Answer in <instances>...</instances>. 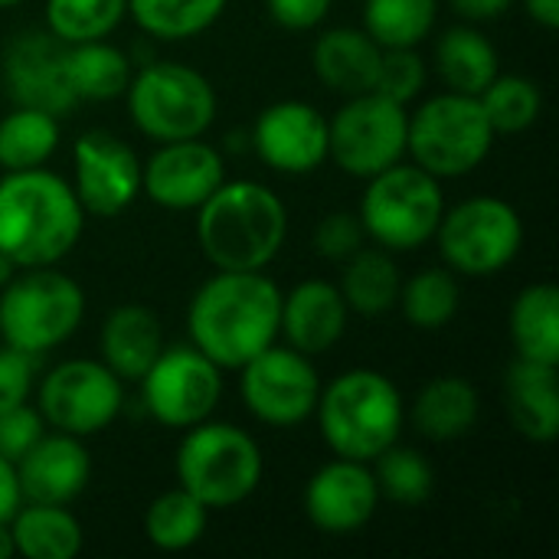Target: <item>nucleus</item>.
I'll use <instances>...</instances> for the list:
<instances>
[{
  "instance_id": "f257e3e1",
  "label": "nucleus",
  "mask_w": 559,
  "mask_h": 559,
  "mask_svg": "<svg viewBox=\"0 0 559 559\" xmlns=\"http://www.w3.org/2000/svg\"><path fill=\"white\" fill-rule=\"evenodd\" d=\"M282 288L265 272H216L190 298L187 334L219 370H239L278 341Z\"/></svg>"
},
{
  "instance_id": "f03ea898",
  "label": "nucleus",
  "mask_w": 559,
  "mask_h": 559,
  "mask_svg": "<svg viewBox=\"0 0 559 559\" xmlns=\"http://www.w3.org/2000/svg\"><path fill=\"white\" fill-rule=\"evenodd\" d=\"M85 210L72 183L46 167L3 170L0 177V252L16 269L62 262L85 233Z\"/></svg>"
},
{
  "instance_id": "7ed1b4c3",
  "label": "nucleus",
  "mask_w": 559,
  "mask_h": 559,
  "mask_svg": "<svg viewBox=\"0 0 559 559\" xmlns=\"http://www.w3.org/2000/svg\"><path fill=\"white\" fill-rule=\"evenodd\" d=\"M285 239L288 210L259 180H223L197 210V242L216 272H265Z\"/></svg>"
},
{
  "instance_id": "20e7f679",
  "label": "nucleus",
  "mask_w": 559,
  "mask_h": 559,
  "mask_svg": "<svg viewBox=\"0 0 559 559\" xmlns=\"http://www.w3.org/2000/svg\"><path fill=\"white\" fill-rule=\"evenodd\" d=\"M318 432L337 459L373 462L403 436L406 406L400 386L370 367L344 370L331 383H321L314 406Z\"/></svg>"
},
{
  "instance_id": "39448f33",
  "label": "nucleus",
  "mask_w": 559,
  "mask_h": 559,
  "mask_svg": "<svg viewBox=\"0 0 559 559\" xmlns=\"http://www.w3.org/2000/svg\"><path fill=\"white\" fill-rule=\"evenodd\" d=\"M174 472L177 485L190 491L206 511H229L259 491L265 459L259 442L242 426L206 419L183 429Z\"/></svg>"
},
{
  "instance_id": "423d86ee",
  "label": "nucleus",
  "mask_w": 559,
  "mask_h": 559,
  "mask_svg": "<svg viewBox=\"0 0 559 559\" xmlns=\"http://www.w3.org/2000/svg\"><path fill=\"white\" fill-rule=\"evenodd\" d=\"M121 98L128 102L131 124L154 144L203 138L219 111L213 82L200 69L174 59L144 62Z\"/></svg>"
},
{
  "instance_id": "0eeeda50",
  "label": "nucleus",
  "mask_w": 559,
  "mask_h": 559,
  "mask_svg": "<svg viewBox=\"0 0 559 559\" xmlns=\"http://www.w3.org/2000/svg\"><path fill=\"white\" fill-rule=\"evenodd\" d=\"M82 321L85 292L72 275L56 272V265L16 269L0 288V344L29 357L62 347Z\"/></svg>"
},
{
  "instance_id": "6e6552de",
  "label": "nucleus",
  "mask_w": 559,
  "mask_h": 559,
  "mask_svg": "<svg viewBox=\"0 0 559 559\" xmlns=\"http://www.w3.org/2000/svg\"><path fill=\"white\" fill-rule=\"evenodd\" d=\"M498 134L485 118L478 95L439 92L409 111L406 124V157L439 180H459L475 174Z\"/></svg>"
},
{
  "instance_id": "1a4fd4ad",
  "label": "nucleus",
  "mask_w": 559,
  "mask_h": 559,
  "mask_svg": "<svg viewBox=\"0 0 559 559\" xmlns=\"http://www.w3.org/2000/svg\"><path fill=\"white\" fill-rule=\"evenodd\" d=\"M445 213L442 180L400 160L367 180L357 216L373 246L386 252H416L429 246Z\"/></svg>"
},
{
  "instance_id": "9d476101",
  "label": "nucleus",
  "mask_w": 559,
  "mask_h": 559,
  "mask_svg": "<svg viewBox=\"0 0 559 559\" xmlns=\"http://www.w3.org/2000/svg\"><path fill=\"white\" fill-rule=\"evenodd\" d=\"M442 262L465 278H491L504 272L524 249V219L501 197H468L445 206L439 229Z\"/></svg>"
},
{
  "instance_id": "9b49d317",
  "label": "nucleus",
  "mask_w": 559,
  "mask_h": 559,
  "mask_svg": "<svg viewBox=\"0 0 559 559\" xmlns=\"http://www.w3.org/2000/svg\"><path fill=\"white\" fill-rule=\"evenodd\" d=\"M406 105L380 92L347 95V102L328 118V160L347 177L370 180L406 160Z\"/></svg>"
},
{
  "instance_id": "f8f14e48",
  "label": "nucleus",
  "mask_w": 559,
  "mask_h": 559,
  "mask_svg": "<svg viewBox=\"0 0 559 559\" xmlns=\"http://www.w3.org/2000/svg\"><path fill=\"white\" fill-rule=\"evenodd\" d=\"M33 390L46 429L75 439L105 432L124 409V383L102 360L88 357L56 364Z\"/></svg>"
},
{
  "instance_id": "ddd939ff",
  "label": "nucleus",
  "mask_w": 559,
  "mask_h": 559,
  "mask_svg": "<svg viewBox=\"0 0 559 559\" xmlns=\"http://www.w3.org/2000/svg\"><path fill=\"white\" fill-rule=\"evenodd\" d=\"M138 383L147 416L167 429L213 419L223 400V370L193 344L164 347Z\"/></svg>"
},
{
  "instance_id": "4468645a",
  "label": "nucleus",
  "mask_w": 559,
  "mask_h": 559,
  "mask_svg": "<svg viewBox=\"0 0 559 559\" xmlns=\"http://www.w3.org/2000/svg\"><path fill=\"white\" fill-rule=\"evenodd\" d=\"M239 393L252 419L272 429H295L314 416L321 377L314 357L282 347L278 341L239 367Z\"/></svg>"
},
{
  "instance_id": "2eb2a0df",
  "label": "nucleus",
  "mask_w": 559,
  "mask_h": 559,
  "mask_svg": "<svg viewBox=\"0 0 559 559\" xmlns=\"http://www.w3.org/2000/svg\"><path fill=\"white\" fill-rule=\"evenodd\" d=\"M69 183L85 216L115 219L141 197V157L111 131H85L72 144Z\"/></svg>"
},
{
  "instance_id": "dca6fc26",
  "label": "nucleus",
  "mask_w": 559,
  "mask_h": 559,
  "mask_svg": "<svg viewBox=\"0 0 559 559\" xmlns=\"http://www.w3.org/2000/svg\"><path fill=\"white\" fill-rule=\"evenodd\" d=\"M226 180L219 147L203 138L167 141L141 164V193L170 213H197L210 193Z\"/></svg>"
},
{
  "instance_id": "f3484780",
  "label": "nucleus",
  "mask_w": 559,
  "mask_h": 559,
  "mask_svg": "<svg viewBox=\"0 0 559 559\" xmlns=\"http://www.w3.org/2000/svg\"><path fill=\"white\" fill-rule=\"evenodd\" d=\"M252 147L275 174L308 177L328 160V118L298 98L265 105L252 124Z\"/></svg>"
},
{
  "instance_id": "a211bd4d",
  "label": "nucleus",
  "mask_w": 559,
  "mask_h": 559,
  "mask_svg": "<svg viewBox=\"0 0 559 559\" xmlns=\"http://www.w3.org/2000/svg\"><path fill=\"white\" fill-rule=\"evenodd\" d=\"M380 488L367 462L331 459L305 485V514L328 537L360 534L380 508Z\"/></svg>"
},
{
  "instance_id": "6ab92c4d",
  "label": "nucleus",
  "mask_w": 559,
  "mask_h": 559,
  "mask_svg": "<svg viewBox=\"0 0 559 559\" xmlns=\"http://www.w3.org/2000/svg\"><path fill=\"white\" fill-rule=\"evenodd\" d=\"M62 49L66 46L46 29H29L7 43L3 82L16 105L43 108L56 118L69 115L79 105L62 75Z\"/></svg>"
},
{
  "instance_id": "aec40b11",
  "label": "nucleus",
  "mask_w": 559,
  "mask_h": 559,
  "mask_svg": "<svg viewBox=\"0 0 559 559\" xmlns=\"http://www.w3.org/2000/svg\"><path fill=\"white\" fill-rule=\"evenodd\" d=\"M16 481L23 501L72 504L92 481V455L85 449V439L56 429L43 432L16 462Z\"/></svg>"
},
{
  "instance_id": "412c9836",
  "label": "nucleus",
  "mask_w": 559,
  "mask_h": 559,
  "mask_svg": "<svg viewBox=\"0 0 559 559\" xmlns=\"http://www.w3.org/2000/svg\"><path fill=\"white\" fill-rule=\"evenodd\" d=\"M350 308L334 282L305 278L282 295L278 337L305 357L328 354L347 331Z\"/></svg>"
},
{
  "instance_id": "4be33fe9",
  "label": "nucleus",
  "mask_w": 559,
  "mask_h": 559,
  "mask_svg": "<svg viewBox=\"0 0 559 559\" xmlns=\"http://www.w3.org/2000/svg\"><path fill=\"white\" fill-rule=\"evenodd\" d=\"M98 350H102V364L121 383H138L164 350L160 318L144 305H118L102 321Z\"/></svg>"
},
{
  "instance_id": "5701e85b",
  "label": "nucleus",
  "mask_w": 559,
  "mask_h": 559,
  "mask_svg": "<svg viewBox=\"0 0 559 559\" xmlns=\"http://www.w3.org/2000/svg\"><path fill=\"white\" fill-rule=\"evenodd\" d=\"M559 367L518 357L504 373V406L514 429L537 445L559 436Z\"/></svg>"
},
{
  "instance_id": "b1692460",
  "label": "nucleus",
  "mask_w": 559,
  "mask_h": 559,
  "mask_svg": "<svg viewBox=\"0 0 559 559\" xmlns=\"http://www.w3.org/2000/svg\"><path fill=\"white\" fill-rule=\"evenodd\" d=\"M383 46L364 26H334L324 29L311 46V69L318 82H324L337 95L370 92L377 82Z\"/></svg>"
},
{
  "instance_id": "393cba45",
  "label": "nucleus",
  "mask_w": 559,
  "mask_h": 559,
  "mask_svg": "<svg viewBox=\"0 0 559 559\" xmlns=\"http://www.w3.org/2000/svg\"><path fill=\"white\" fill-rule=\"evenodd\" d=\"M409 416L419 436H426L429 442H455V439H465L478 426L481 400H478V390L465 377L449 373V377L429 380L416 393Z\"/></svg>"
},
{
  "instance_id": "a878e982",
  "label": "nucleus",
  "mask_w": 559,
  "mask_h": 559,
  "mask_svg": "<svg viewBox=\"0 0 559 559\" xmlns=\"http://www.w3.org/2000/svg\"><path fill=\"white\" fill-rule=\"evenodd\" d=\"M62 75L75 102H111L124 95L134 69L124 49L108 39H92L62 49Z\"/></svg>"
},
{
  "instance_id": "bb28decb",
  "label": "nucleus",
  "mask_w": 559,
  "mask_h": 559,
  "mask_svg": "<svg viewBox=\"0 0 559 559\" xmlns=\"http://www.w3.org/2000/svg\"><path fill=\"white\" fill-rule=\"evenodd\" d=\"M436 72L449 92L478 95L501 72V59L478 23H455L436 43Z\"/></svg>"
},
{
  "instance_id": "cd10ccee",
  "label": "nucleus",
  "mask_w": 559,
  "mask_h": 559,
  "mask_svg": "<svg viewBox=\"0 0 559 559\" xmlns=\"http://www.w3.org/2000/svg\"><path fill=\"white\" fill-rule=\"evenodd\" d=\"M16 557L23 559H75L85 534L69 504H33L23 501L10 518Z\"/></svg>"
},
{
  "instance_id": "c85d7f7f",
  "label": "nucleus",
  "mask_w": 559,
  "mask_h": 559,
  "mask_svg": "<svg viewBox=\"0 0 559 559\" xmlns=\"http://www.w3.org/2000/svg\"><path fill=\"white\" fill-rule=\"evenodd\" d=\"M518 357L559 367V288L554 282H534L518 292L508 314Z\"/></svg>"
},
{
  "instance_id": "c756f323",
  "label": "nucleus",
  "mask_w": 559,
  "mask_h": 559,
  "mask_svg": "<svg viewBox=\"0 0 559 559\" xmlns=\"http://www.w3.org/2000/svg\"><path fill=\"white\" fill-rule=\"evenodd\" d=\"M347 308L360 318H380L396 308L403 275L393 252L380 246H364L350 259H344V272L337 282Z\"/></svg>"
},
{
  "instance_id": "7c9ffc66",
  "label": "nucleus",
  "mask_w": 559,
  "mask_h": 559,
  "mask_svg": "<svg viewBox=\"0 0 559 559\" xmlns=\"http://www.w3.org/2000/svg\"><path fill=\"white\" fill-rule=\"evenodd\" d=\"M59 118L16 105L10 115L0 118V170H33L46 167V160L59 147Z\"/></svg>"
},
{
  "instance_id": "2f4dec72",
  "label": "nucleus",
  "mask_w": 559,
  "mask_h": 559,
  "mask_svg": "<svg viewBox=\"0 0 559 559\" xmlns=\"http://www.w3.org/2000/svg\"><path fill=\"white\" fill-rule=\"evenodd\" d=\"M229 0H128V16L138 29L160 43H183L206 33Z\"/></svg>"
},
{
  "instance_id": "473e14b6",
  "label": "nucleus",
  "mask_w": 559,
  "mask_h": 559,
  "mask_svg": "<svg viewBox=\"0 0 559 559\" xmlns=\"http://www.w3.org/2000/svg\"><path fill=\"white\" fill-rule=\"evenodd\" d=\"M206 524H210V511L180 485L157 495L144 511V534L151 547L164 554H183L197 547L206 534Z\"/></svg>"
},
{
  "instance_id": "72a5a7b5",
  "label": "nucleus",
  "mask_w": 559,
  "mask_h": 559,
  "mask_svg": "<svg viewBox=\"0 0 559 559\" xmlns=\"http://www.w3.org/2000/svg\"><path fill=\"white\" fill-rule=\"evenodd\" d=\"M403 318L416 331H442L462 308V285L449 265H432L403 282L400 301Z\"/></svg>"
},
{
  "instance_id": "f704fd0d",
  "label": "nucleus",
  "mask_w": 559,
  "mask_h": 559,
  "mask_svg": "<svg viewBox=\"0 0 559 559\" xmlns=\"http://www.w3.org/2000/svg\"><path fill=\"white\" fill-rule=\"evenodd\" d=\"M439 20V0H364V29L383 49L423 46Z\"/></svg>"
},
{
  "instance_id": "c9c22d12",
  "label": "nucleus",
  "mask_w": 559,
  "mask_h": 559,
  "mask_svg": "<svg viewBox=\"0 0 559 559\" xmlns=\"http://www.w3.org/2000/svg\"><path fill=\"white\" fill-rule=\"evenodd\" d=\"M128 16V0H46L43 20L62 46L108 39Z\"/></svg>"
},
{
  "instance_id": "e433bc0d",
  "label": "nucleus",
  "mask_w": 559,
  "mask_h": 559,
  "mask_svg": "<svg viewBox=\"0 0 559 559\" xmlns=\"http://www.w3.org/2000/svg\"><path fill=\"white\" fill-rule=\"evenodd\" d=\"M478 102L485 108L488 124L495 134H521L537 124L544 111V92L534 79L514 75V72H498L481 92Z\"/></svg>"
},
{
  "instance_id": "4c0bfd02",
  "label": "nucleus",
  "mask_w": 559,
  "mask_h": 559,
  "mask_svg": "<svg viewBox=\"0 0 559 559\" xmlns=\"http://www.w3.org/2000/svg\"><path fill=\"white\" fill-rule=\"evenodd\" d=\"M370 468H373L380 498L403 504V508H419L423 501H429V495L436 488V472H432L429 459L419 449H409L400 442H393L386 452H380L370 462Z\"/></svg>"
},
{
  "instance_id": "58836bf2",
  "label": "nucleus",
  "mask_w": 559,
  "mask_h": 559,
  "mask_svg": "<svg viewBox=\"0 0 559 559\" xmlns=\"http://www.w3.org/2000/svg\"><path fill=\"white\" fill-rule=\"evenodd\" d=\"M426 59L419 56V46H406V49H383L380 56V69H377V82L370 92H380L400 105H409L413 98H419V92L426 88Z\"/></svg>"
},
{
  "instance_id": "ea45409f",
  "label": "nucleus",
  "mask_w": 559,
  "mask_h": 559,
  "mask_svg": "<svg viewBox=\"0 0 559 559\" xmlns=\"http://www.w3.org/2000/svg\"><path fill=\"white\" fill-rule=\"evenodd\" d=\"M370 239L364 233V223L357 213L350 210H337V213H328L318 226H314V249L318 255L324 259H334V262H344L350 259L357 249H364Z\"/></svg>"
},
{
  "instance_id": "a19ab883",
  "label": "nucleus",
  "mask_w": 559,
  "mask_h": 559,
  "mask_svg": "<svg viewBox=\"0 0 559 559\" xmlns=\"http://www.w3.org/2000/svg\"><path fill=\"white\" fill-rule=\"evenodd\" d=\"M36 386V357L0 344V413L29 403Z\"/></svg>"
},
{
  "instance_id": "79ce46f5",
  "label": "nucleus",
  "mask_w": 559,
  "mask_h": 559,
  "mask_svg": "<svg viewBox=\"0 0 559 559\" xmlns=\"http://www.w3.org/2000/svg\"><path fill=\"white\" fill-rule=\"evenodd\" d=\"M43 432H46V423H43L39 409L29 403L0 413V455L16 465Z\"/></svg>"
},
{
  "instance_id": "37998d69",
  "label": "nucleus",
  "mask_w": 559,
  "mask_h": 559,
  "mask_svg": "<svg viewBox=\"0 0 559 559\" xmlns=\"http://www.w3.org/2000/svg\"><path fill=\"white\" fill-rule=\"evenodd\" d=\"M331 7H334V0H265L269 16L282 29H292V33L318 29L328 20Z\"/></svg>"
},
{
  "instance_id": "c03bdc74",
  "label": "nucleus",
  "mask_w": 559,
  "mask_h": 559,
  "mask_svg": "<svg viewBox=\"0 0 559 559\" xmlns=\"http://www.w3.org/2000/svg\"><path fill=\"white\" fill-rule=\"evenodd\" d=\"M518 0H449V7L455 10V16H462V23H491L501 20Z\"/></svg>"
},
{
  "instance_id": "a18cd8bd",
  "label": "nucleus",
  "mask_w": 559,
  "mask_h": 559,
  "mask_svg": "<svg viewBox=\"0 0 559 559\" xmlns=\"http://www.w3.org/2000/svg\"><path fill=\"white\" fill-rule=\"evenodd\" d=\"M23 504L20 481H16V465L0 455V521H10Z\"/></svg>"
},
{
  "instance_id": "49530a36",
  "label": "nucleus",
  "mask_w": 559,
  "mask_h": 559,
  "mask_svg": "<svg viewBox=\"0 0 559 559\" xmlns=\"http://www.w3.org/2000/svg\"><path fill=\"white\" fill-rule=\"evenodd\" d=\"M521 3L531 13V20L540 23L544 29H557L559 26V0H521Z\"/></svg>"
},
{
  "instance_id": "de8ad7c7",
  "label": "nucleus",
  "mask_w": 559,
  "mask_h": 559,
  "mask_svg": "<svg viewBox=\"0 0 559 559\" xmlns=\"http://www.w3.org/2000/svg\"><path fill=\"white\" fill-rule=\"evenodd\" d=\"M16 557V547H13V534H10V521H0V559Z\"/></svg>"
},
{
  "instance_id": "09e8293b",
  "label": "nucleus",
  "mask_w": 559,
  "mask_h": 559,
  "mask_svg": "<svg viewBox=\"0 0 559 559\" xmlns=\"http://www.w3.org/2000/svg\"><path fill=\"white\" fill-rule=\"evenodd\" d=\"M13 272H16V265H13V262H10V259H7V255L0 252V288H3V285H7V282L13 278Z\"/></svg>"
},
{
  "instance_id": "8fccbe9b",
  "label": "nucleus",
  "mask_w": 559,
  "mask_h": 559,
  "mask_svg": "<svg viewBox=\"0 0 559 559\" xmlns=\"http://www.w3.org/2000/svg\"><path fill=\"white\" fill-rule=\"evenodd\" d=\"M16 3H23V0H0V7H16Z\"/></svg>"
}]
</instances>
